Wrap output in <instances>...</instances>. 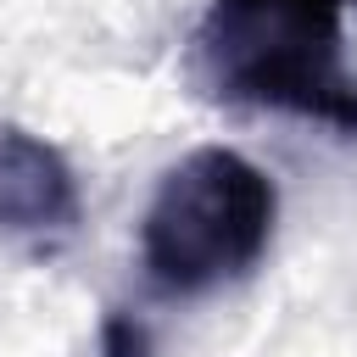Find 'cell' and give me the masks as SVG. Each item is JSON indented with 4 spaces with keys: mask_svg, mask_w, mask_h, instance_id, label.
Listing matches in <instances>:
<instances>
[{
    "mask_svg": "<svg viewBox=\"0 0 357 357\" xmlns=\"http://www.w3.org/2000/svg\"><path fill=\"white\" fill-rule=\"evenodd\" d=\"M351 0H212L190 39V78L218 106L290 112L357 139L346 67Z\"/></svg>",
    "mask_w": 357,
    "mask_h": 357,
    "instance_id": "1",
    "label": "cell"
},
{
    "mask_svg": "<svg viewBox=\"0 0 357 357\" xmlns=\"http://www.w3.org/2000/svg\"><path fill=\"white\" fill-rule=\"evenodd\" d=\"M84 223L73 162L33 128L0 123V240L28 257H56Z\"/></svg>",
    "mask_w": 357,
    "mask_h": 357,
    "instance_id": "3",
    "label": "cell"
},
{
    "mask_svg": "<svg viewBox=\"0 0 357 357\" xmlns=\"http://www.w3.org/2000/svg\"><path fill=\"white\" fill-rule=\"evenodd\" d=\"M273 223V178L234 145H195L162 173L139 218V268L162 296H206L268 257Z\"/></svg>",
    "mask_w": 357,
    "mask_h": 357,
    "instance_id": "2",
    "label": "cell"
},
{
    "mask_svg": "<svg viewBox=\"0 0 357 357\" xmlns=\"http://www.w3.org/2000/svg\"><path fill=\"white\" fill-rule=\"evenodd\" d=\"M95 357H156V340H151L145 318H134L128 307H112V312L100 318Z\"/></svg>",
    "mask_w": 357,
    "mask_h": 357,
    "instance_id": "4",
    "label": "cell"
}]
</instances>
